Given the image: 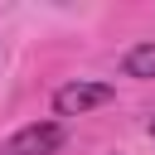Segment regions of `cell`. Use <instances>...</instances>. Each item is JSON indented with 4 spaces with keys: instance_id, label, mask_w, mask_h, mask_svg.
Listing matches in <instances>:
<instances>
[{
    "instance_id": "obj_1",
    "label": "cell",
    "mask_w": 155,
    "mask_h": 155,
    "mask_svg": "<svg viewBox=\"0 0 155 155\" xmlns=\"http://www.w3.org/2000/svg\"><path fill=\"white\" fill-rule=\"evenodd\" d=\"M116 97L111 82H92V78H78V82H63L53 92V111L58 116H82V111H97Z\"/></svg>"
},
{
    "instance_id": "obj_2",
    "label": "cell",
    "mask_w": 155,
    "mask_h": 155,
    "mask_svg": "<svg viewBox=\"0 0 155 155\" xmlns=\"http://www.w3.org/2000/svg\"><path fill=\"white\" fill-rule=\"evenodd\" d=\"M58 145H63V126L58 121H29L0 145V155H53Z\"/></svg>"
},
{
    "instance_id": "obj_3",
    "label": "cell",
    "mask_w": 155,
    "mask_h": 155,
    "mask_svg": "<svg viewBox=\"0 0 155 155\" xmlns=\"http://www.w3.org/2000/svg\"><path fill=\"white\" fill-rule=\"evenodd\" d=\"M121 73H126V78H155V44H136V48H126Z\"/></svg>"
},
{
    "instance_id": "obj_4",
    "label": "cell",
    "mask_w": 155,
    "mask_h": 155,
    "mask_svg": "<svg viewBox=\"0 0 155 155\" xmlns=\"http://www.w3.org/2000/svg\"><path fill=\"white\" fill-rule=\"evenodd\" d=\"M150 136H155V121H150Z\"/></svg>"
}]
</instances>
